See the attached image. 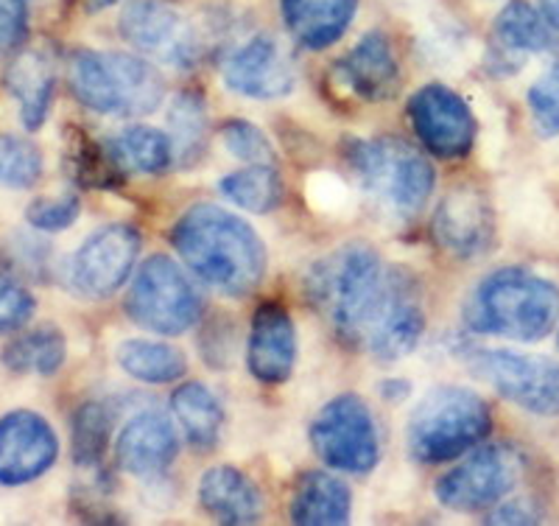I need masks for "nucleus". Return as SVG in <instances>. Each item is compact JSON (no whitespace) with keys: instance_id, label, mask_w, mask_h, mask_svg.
<instances>
[{"instance_id":"obj_1","label":"nucleus","mask_w":559,"mask_h":526,"mask_svg":"<svg viewBox=\"0 0 559 526\" xmlns=\"http://www.w3.org/2000/svg\"><path fill=\"white\" fill-rule=\"evenodd\" d=\"M171 244L199 280L243 297L263 280L266 247L241 217L216 204H193L171 230Z\"/></svg>"},{"instance_id":"obj_13","label":"nucleus","mask_w":559,"mask_h":526,"mask_svg":"<svg viewBox=\"0 0 559 526\" xmlns=\"http://www.w3.org/2000/svg\"><path fill=\"white\" fill-rule=\"evenodd\" d=\"M408 118L419 143L442 160L462 157L476 140V118L462 95L445 84L419 87L408 102Z\"/></svg>"},{"instance_id":"obj_33","label":"nucleus","mask_w":559,"mask_h":526,"mask_svg":"<svg viewBox=\"0 0 559 526\" xmlns=\"http://www.w3.org/2000/svg\"><path fill=\"white\" fill-rule=\"evenodd\" d=\"M43 177V154L17 135H0V185L34 188Z\"/></svg>"},{"instance_id":"obj_44","label":"nucleus","mask_w":559,"mask_h":526,"mask_svg":"<svg viewBox=\"0 0 559 526\" xmlns=\"http://www.w3.org/2000/svg\"><path fill=\"white\" fill-rule=\"evenodd\" d=\"M546 82H551L554 87L559 90V62H554V68L548 70V79H546Z\"/></svg>"},{"instance_id":"obj_25","label":"nucleus","mask_w":559,"mask_h":526,"mask_svg":"<svg viewBox=\"0 0 559 526\" xmlns=\"http://www.w3.org/2000/svg\"><path fill=\"white\" fill-rule=\"evenodd\" d=\"M104 152L115 168L134 174H166L174 163V143L166 132L154 127H127L107 140Z\"/></svg>"},{"instance_id":"obj_17","label":"nucleus","mask_w":559,"mask_h":526,"mask_svg":"<svg viewBox=\"0 0 559 526\" xmlns=\"http://www.w3.org/2000/svg\"><path fill=\"white\" fill-rule=\"evenodd\" d=\"M433 235L456 258H478L487 253L492 247L496 222L481 190L453 188L445 194L433 213Z\"/></svg>"},{"instance_id":"obj_16","label":"nucleus","mask_w":559,"mask_h":526,"mask_svg":"<svg viewBox=\"0 0 559 526\" xmlns=\"http://www.w3.org/2000/svg\"><path fill=\"white\" fill-rule=\"evenodd\" d=\"M222 79L233 93L247 98H283L297 84V73L283 45L269 34H254L229 54L222 65Z\"/></svg>"},{"instance_id":"obj_28","label":"nucleus","mask_w":559,"mask_h":526,"mask_svg":"<svg viewBox=\"0 0 559 526\" xmlns=\"http://www.w3.org/2000/svg\"><path fill=\"white\" fill-rule=\"evenodd\" d=\"M168 138L174 143V154L182 168L197 165L207 152L210 124L204 98L199 93H179L168 107Z\"/></svg>"},{"instance_id":"obj_18","label":"nucleus","mask_w":559,"mask_h":526,"mask_svg":"<svg viewBox=\"0 0 559 526\" xmlns=\"http://www.w3.org/2000/svg\"><path fill=\"white\" fill-rule=\"evenodd\" d=\"M118 463L138 479L166 474L179 454V437L171 420L157 409L140 412L129 420L115 443Z\"/></svg>"},{"instance_id":"obj_9","label":"nucleus","mask_w":559,"mask_h":526,"mask_svg":"<svg viewBox=\"0 0 559 526\" xmlns=\"http://www.w3.org/2000/svg\"><path fill=\"white\" fill-rule=\"evenodd\" d=\"M471 367L478 378L543 418L559 414V364L548 355L515 353V350H478L471 355Z\"/></svg>"},{"instance_id":"obj_2","label":"nucleus","mask_w":559,"mask_h":526,"mask_svg":"<svg viewBox=\"0 0 559 526\" xmlns=\"http://www.w3.org/2000/svg\"><path fill=\"white\" fill-rule=\"evenodd\" d=\"M308 289L313 303L328 311L338 337L364 348L389 294V269L376 249L353 244L317 264Z\"/></svg>"},{"instance_id":"obj_32","label":"nucleus","mask_w":559,"mask_h":526,"mask_svg":"<svg viewBox=\"0 0 559 526\" xmlns=\"http://www.w3.org/2000/svg\"><path fill=\"white\" fill-rule=\"evenodd\" d=\"M112 409L104 400H87L73 414V459L82 468L104 463L109 434H112Z\"/></svg>"},{"instance_id":"obj_5","label":"nucleus","mask_w":559,"mask_h":526,"mask_svg":"<svg viewBox=\"0 0 559 526\" xmlns=\"http://www.w3.org/2000/svg\"><path fill=\"white\" fill-rule=\"evenodd\" d=\"M492 429L487 400L473 389L439 387L419 400L408 420V454L423 465L453 463Z\"/></svg>"},{"instance_id":"obj_21","label":"nucleus","mask_w":559,"mask_h":526,"mask_svg":"<svg viewBox=\"0 0 559 526\" xmlns=\"http://www.w3.org/2000/svg\"><path fill=\"white\" fill-rule=\"evenodd\" d=\"M7 90L20 104V121L28 132H37L51 113L57 93L53 62L39 51H26L12 59L7 70Z\"/></svg>"},{"instance_id":"obj_43","label":"nucleus","mask_w":559,"mask_h":526,"mask_svg":"<svg viewBox=\"0 0 559 526\" xmlns=\"http://www.w3.org/2000/svg\"><path fill=\"white\" fill-rule=\"evenodd\" d=\"M115 3H121V0H87L90 12H102V9L115 7Z\"/></svg>"},{"instance_id":"obj_45","label":"nucleus","mask_w":559,"mask_h":526,"mask_svg":"<svg viewBox=\"0 0 559 526\" xmlns=\"http://www.w3.org/2000/svg\"><path fill=\"white\" fill-rule=\"evenodd\" d=\"M557 344H559V337H557Z\"/></svg>"},{"instance_id":"obj_27","label":"nucleus","mask_w":559,"mask_h":526,"mask_svg":"<svg viewBox=\"0 0 559 526\" xmlns=\"http://www.w3.org/2000/svg\"><path fill=\"white\" fill-rule=\"evenodd\" d=\"M64 359H68V342H64L62 330L53 325L28 330L12 344H7L0 355L3 367L17 375H53L62 370Z\"/></svg>"},{"instance_id":"obj_10","label":"nucleus","mask_w":559,"mask_h":526,"mask_svg":"<svg viewBox=\"0 0 559 526\" xmlns=\"http://www.w3.org/2000/svg\"><path fill=\"white\" fill-rule=\"evenodd\" d=\"M523 457L512 445H484L437 482V499L451 510L492 507L518 488Z\"/></svg>"},{"instance_id":"obj_36","label":"nucleus","mask_w":559,"mask_h":526,"mask_svg":"<svg viewBox=\"0 0 559 526\" xmlns=\"http://www.w3.org/2000/svg\"><path fill=\"white\" fill-rule=\"evenodd\" d=\"M306 199L317 213H324V217H342L344 210H349V204H353L347 183L328 172H317L308 177Z\"/></svg>"},{"instance_id":"obj_42","label":"nucleus","mask_w":559,"mask_h":526,"mask_svg":"<svg viewBox=\"0 0 559 526\" xmlns=\"http://www.w3.org/2000/svg\"><path fill=\"white\" fill-rule=\"evenodd\" d=\"M537 3H540V12L548 20V26L559 32V0H537Z\"/></svg>"},{"instance_id":"obj_26","label":"nucleus","mask_w":559,"mask_h":526,"mask_svg":"<svg viewBox=\"0 0 559 526\" xmlns=\"http://www.w3.org/2000/svg\"><path fill=\"white\" fill-rule=\"evenodd\" d=\"M171 409L193 448L207 451L218 443L224 429V406L204 384H182L171 395Z\"/></svg>"},{"instance_id":"obj_35","label":"nucleus","mask_w":559,"mask_h":526,"mask_svg":"<svg viewBox=\"0 0 559 526\" xmlns=\"http://www.w3.org/2000/svg\"><path fill=\"white\" fill-rule=\"evenodd\" d=\"M79 194L68 190L62 197H39L34 199L26 208V219L34 230H43V233H62L70 224L79 219Z\"/></svg>"},{"instance_id":"obj_12","label":"nucleus","mask_w":559,"mask_h":526,"mask_svg":"<svg viewBox=\"0 0 559 526\" xmlns=\"http://www.w3.org/2000/svg\"><path fill=\"white\" fill-rule=\"evenodd\" d=\"M123 39L143 57H152L168 68H193L202 57V37L193 23L163 0H134L121 14Z\"/></svg>"},{"instance_id":"obj_8","label":"nucleus","mask_w":559,"mask_h":526,"mask_svg":"<svg viewBox=\"0 0 559 526\" xmlns=\"http://www.w3.org/2000/svg\"><path fill=\"white\" fill-rule=\"evenodd\" d=\"M311 443L324 465L344 474H367L381 457L376 420L358 395H338L319 409Z\"/></svg>"},{"instance_id":"obj_3","label":"nucleus","mask_w":559,"mask_h":526,"mask_svg":"<svg viewBox=\"0 0 559 526\" xmlns=\"http://www.w3.org/2000/svg\"><path fill=\"white\" fill-rule=\"evenodd\" d=\"M559 314V289L528 269H498L467 303V325L478 334L540 342Z\"/></svg>"},{"instance_id":"obj_15","label":"nucleus","mask_w":559,"mask_h":526,"mask_svg":"<svg viewBox=\"0 0 559 526\" xmlns=\"http://www.w3.org/2000/svg\"><path fill=\"white\" fill-rule=\"evenodd\" d=\"M59 440L51 423L37 412L14 409L0 418V484L20 488L53 468Z\"/></svg>"},{"instance_id":"obj_37","label":"nucleus","mask_w":559,"mask_h":526,"mask_svg":"<svg viewBox=\"0 0 559 526\" xmlns=\"http://www.w3.org/2000/svg\"><path fill=\"white\" fill-rule=\"evenodd\" d=\"M37 311V300L26 285L12 278H0V334L23 328Z\"/></svg>"},{"instance_id":"obj_14","label":"nucleus","mask_w":559,"mask_h":526,"mask_svg":"<svg viewBox=\"0 0 559 526\" xmlns=\"http://www.w3.org/2000/svg\"><path fill=\"white\" fill-rule=\"evenodd\" d=\"M426 334V308L419 283L408 269H389V294L369 330L364 348L381 362H401L412 353Z\"/></svg>"},{"instance_id":"obj_11","label":"nucleus","mask_w":559,"mask_h":526,"mask_svg":"<svg viewBox=\"0 0 559 526\" xmlns=\"http://www.w3.org/2000/svg\"><path fill=\"white\" fill-rule=\"evenodd\" d=\"M140 255V235L129 224H107L96 230L73 253L68 283L79 297L107 300L121 292Z\"/></svg>"},{"instance_id":"obj_30","label":"nucleus","mask_w":559,"mask_h":526,"mask_svg":"<svg viewBox=\"0 0 559 526\" xmlns=\"http://www.w3.org/2000/svg\"><path fill=\"white\" fill-rule=\"evenodd\" d=\"M496 39L512 54H540L551 48V32L543 12L528 7L526 0H512L498 12Z\"/></svg>"},{"instance_id":"obj_34","label":"nucleus","mask_w":559,"mask_h":526,"mask_svg":"<svg viewBox=\"0 0 559 526\" xmlns=\"http://www.w3.org/2000/svg\"><path fill=\"white\" fill-rule=\"evenodd\" d=\"M222 143L233 157L243 160V163H274V147L266 132L254 127V124L241 121V118L224 124Z\"/></svg>"},{"instance_id":"obj_4","label":"nucleus","mask_w":559,"mask_h":526,"mask_svg":"<svg viewBox=\"0 0 559 526\" xmlns=\"http://www.w3.org/2000/svg\"><path fill=\"white\" fill-rule=\"evenodd\" d=\"M70 93L98 115H148L166 98V84L154 65L129 54L76 51L68 65Z\"/></svg>"},{"instance_id":"obj_22","label":"nucleus","mask_w":559,"mask_h":526,"mask_svg":"<svg viewBox=\"0 0 559 526\" xmlns=\"http://www.w3.org/2000/svg\"><path fill=\"white\" fill-rule=\"evenodd\" d=\"M358 0H283V20L299 45L322 51L347 32Z\"/></svg>"},{"instance_id":"obj_41","label":"nucleus","mask_w":559,"mask_h":526,"mask_svg":"<svg viewBox=\"0 0 559 526\" xmlns=\"http://www.w3.org/2000/svg\"><path fill=\"white\" fill-rule=\"evenodd\" d=\"M381 395L386 400H403L408 395V384L406 381H386L381 384Z\"/></svg>"},{"instance_id":"obj_20","label":"nucleus","mask_w":559,"mask_h":526,"mask_svg":"<svg viewBox=\"0 0 559 526\" xmlns=\"http://www.w3.org/2000/svg\"><path fill=\"white\" fill-rule=\"evenodd\" d=\"M342 82L364 102H386L401 87V68L394 59L392 45L383 34L372 32L338 65Z\"/></svg>"},{"instance_id":"obj_40","label":"nucleus","mask_w":559,"mask_h":526,"mask_svg":"<svg viewBox=\"0 0 559 526\" xmlns=\"http://www.w3.org/2000/svg\"><path fill=\"white\" fill-rule=\"evenodd\" d=\"M487 521L489 524H537L540 515L534 513L532 501H507V504H498L496 513Z\"/></svg>"},{"instance_id":"obj_29","label":"nucleus","mask_w":559,"mask_h":526,"mask_svg":"<svg viewBox=\"0 0 559 526\" xmlns=\"http://www.w3.org/2000/svg\"><path fill=\"white\" fill-rule=\"evenodd\" d=\"M118 364L123 373L143 384H171L182 378L188 370L182 350L166 342H148V339H127L118 348Z\"/></svg>"},{"instance_id":"obj_23","label":"nucleus","mask_w":559,"mask_h":526,"mask_svg":"<svg viewBox=\"0 0 559 526\" xmlns=\"http://www.w3.org/2000/svg\"><path fill=\"white\" fill-rule=\"evenodd\" d=\"M199 504L222 524H254L261 518V493L247 474L229 465L210 468L202 476Z\"/></svg>"},{"instance_id":"obj_19","label":"nucleus","mask_w":559,"mask_h":526,"mask_svg":"<svg viewBox=\"0 0 559 526\" xmlns=\"http://www.w3.org/2000/svg\"><path fill=\"white\" fill-rule=\"evenodd\" d=\"M249 373L263 384H283L297 364V330L280 303L254 311L247 344Z\"/></svg>"},{"instance_id":"obj_39","label":"nucleus","mask_w":559,"mask_h":526,"mask_svg":"<svg viewBox=\"0 0 559 526\" xmlns=\"http://www.w3.org/2000/svg\"><path fill=\"white\" fill-rule=\"evenodd\" d=\"M28 7L32 0H0V57L14 54L26 39Z\"/></svg>"},{"instance_id":"obj_24","label":"nucleus","mask_w":559,"mask_h":526,"mask_svg":"<svg viewBox=\"0 0 559 526\" xmlns=\"http://www.w3.org/2000/svg\"><path fill=\"white\" fill-rule=\"evenodd\" d=\"M349 504H353V495L342 479L324 470H313L302 476L294 490L292 521L302 526L347 524Z\"/></svg>"},{"instance_id":"obj_7","label":"nucleus","mask_w":559,"mask_h":526,"mask_svg":"<svg viewBox=\"0 0 559 526\" xmlns=\"http://www.w3.org/2000/svg\"><path fill=\"white\" fill-rule=\"evenodd\" d=\"M127 314L152 334L179 337L202 317V297L177 260L152 255L129 289Z\"/></svg>"},{"instance_id":"obj_31","label":"nucleus","mask_w":559,"mask_h":526,"mask_svg":"<svg viewBox=\"0 0 559 526\" xmlns=\"http://www.w3.org/2000/svg\"><path fill=\"white\" fill-rule=\"evenodd\" d=\"M218 190L249 213H272L283 202V183L272 163H258L233 172L218 183Z\"/></svg>"},{"instance_id":"obj_38","label":"nucleus","mask_w":559,"mask_h":526,"mask_svg":"<svg viewBox=\"0 0 559 526\" xmlns=\"http://www.w3.org/2000/svg\"><path fill=\"white\" fill-rule=\"evenodd\" d=\"M528 109H532V121L543 138H557L559 135V90L551 82H537L528 87Z\"/></svg>"},{"instance_id":"obj_6","label":"nucleus","mask_w":559,"mask_h":526,"mask_svg":"<svg viewBox=\"0 0 559 526\" xmlns=\"http://www.w3.org/2000/svg\"><path fill=\"white\" fill-rule=\"evenodd\" d=\"M347 160L361 188L394 217H414L431 199V163L406 140H358L347 149Z\"/></svg>"}]
</instances>
